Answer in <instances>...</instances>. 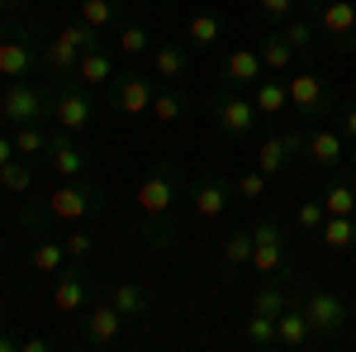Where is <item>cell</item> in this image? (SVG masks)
<instances>
[{"mask_svg": "<svg viewBox=\"0 0 356 352\" xmlns=\"http://www.w3.org/2000/svg\"><path fill=\"white\" fill-rule=\"evenodd\" d=\"M110 210V190L90 176H76V181H62L53 186L38 205L24 210V224L29 229H43V224H81L90 215H105Z\"/></svg>", "mask_w": 356, "mask_h": 352, "instance_id": "cell-1", "label": "cell"}, {"mask_svg": "<svg viewBox=\"0 0 356 352\" xmlns=\"http://www.w3.org/2000/svg\"><path fill=\"white\" fill-rule=\"evenodd\" d=\"M53 82H33V77H19V82L0 86V129H19V124H53Z\"/></svg>", "mask_w": 356, "mask_h": 352, "instance_id": "cell-2", "label": "cell"}, {"mask_svg": "<svg viewBox=\"0 0 356 352\" xmlns=\"http://www.w3.org/2000/svg\"><path fill=\"white\" fill-rule=\"evenodd\" d=\"M252 271H257L261 281H280V286L295 281L290 243H285V229H280L275 215H261L252 224Z\"/></svg>", "mask_w": 356, "mask_h": 352, "instance_id": "cell-3", "label": "cell"}, {"mask_svg": "<svg viewBox=\"0 0 356 352\" xmlns=\"http://www.w3.org/2000/svg\"><path fill=\"white\" fill-rule=\"evenodd\" d=\"M290 82V109H295V119H300L304 129H314V124H323L332 119V109H337V91L323 72H314L309 62L300 57V72L295 77H285Z\"/></svg>", "mask_w": 356, "mask_h": 352, "instance_id": "cell-4", "label": "cell"}, {"mask_svg": "<svg viewBox=\"0 0 356 352\" xmlns=\"http://www.w3.org/2000/svg\"><path fill=\"white\" fill-rule=\"evenodd\" d=\"M186 190H191L186 167L181 162H157V167H147L143 181H138V210H143V219H171V210L181 205Z\"/></svg>", "mask_w": 356, "mask_h": 352, "instance_id": "cell-5", "label": "cell"}, {"mask_svg": "<svg viewBox=\"0 0 356 352\" xmlns=\"http://www.w3.org/2000/svg\"><path fill=\"white\" fill-rule=\"evenodd\" d=\"M209 119H214V129H219L228 143H243V138H252L261 129V114L252 105V95H247V91H228V86H219V91L209 95Z\"/></svg>", "mask_w": 356, "mask_h": 352, "instance_id": "cell-6", "label": "cell"}, {"mask_svg": "<svg viewBox=\"0 0 356 352\" xmlns=\"http://www.w3.org/2000/svg\"><path fill=\"white\" fill-rule=\"evenodd\" d=\"M300 309L309 314V324H314V333H318V343L342 338L347 324H352V305L337 296V291H323V286H304V291H300Z\"/></svg>", "mask_w": 356, "mask_h": 352, "instance_id": "cell-7", "label": "cell"}, {"mask_svg": "<svg viewBox=\"0 0 356 352\" xmlns=\"http://www.w3.org/2000/svg\"><path fill=\"white\" fill-rule=\"evenodd\" d=\"M90 119H95V91L81 86L76 77H72L67 86H57V95H53V129L81 138L86 129H90Z\"/></svg>", "mask_w": 356, "mask_h": 352, "instance_id": "cell-8", "label": "cell"}, {"mask_svg": "<svg viewBox=\"0 0 356 352\" xmlns=\"http://www.w3.org/2000/svg\"><path fill=\"white\" fill-rule=\"evenodd\" d=\"M309 15L318 20V38L337 53H356V0H323L309 5Z\"/></svg>", "mask_w": 356, "mask_h": 352, "instance_id": "cell-9", "label": "cell"}, {"mask_svg": "<svg viewBox=\"0 0 356 352\" xmlns=\"http://www.w3.org/2000/svg\"><path fill=\"white\" fill-rule=\"evenodd\" d=\"M33 24H5L0 29V77L5 82H19V77H33L38 72V48H33Z\"/></svg>", "mask_w": 356, "mask_h": 352, "instance_id": "cell-10", "label": "cell"}, {"mask_svg": "<svg viewBox=\"0 0 356 352\" xmlns=\"http://www.w3.org/2000/svg\"><path fill=\"white\" fill-rule=\"evenodd\" d=\"M90 300H95V281H90L86 262L81 257H67V267L53 276V309L57 314H81Z\"/></svg>", "mask_w": 356, "mask_h": 352, "instance_id": "cell-11", "label": "cell"}, {"mask_svg": "<svg viewBox=\"0 0 356 352\" xmlns=\"http://www.w3.org/2000/svg\"><path fill=\"white\" fill-rule=\"evenodd\" d=\"M81 314H86V319H81V343H86V348H119V338H124V324H129V319L114 309L110 300L95 296Z\"/></svg>", "mask_w": 356, "mask_h": 352, "instance_id": "cell-12", "label": "cell"}, {"mask_svg": "<svg viewBox=\"0 0 356 352\" xmlns=\"http://www.w3.org/2000/svg\"><path fill=\"white\" fill-rule=\"evenodd\" d=\"M157 77H147V72H124V77H114L110 82V109L114 114H129V119H138V114H147L152 109V95H157Z\"/></svg>", "mask_w": 356, "mask_h": 352, "instance_id": "cell-13", "label": "cell"}, {"mask_svg": "<svg viewBox=\"0 0 356 352\" xmlns=\"http://www.w3.org/2000/svg\"><path fill=\"white\" fill-rule=\"evenodd\" d=\"M295 158H304V124L275 129V134H266L261 143H257V167H261L266 176H280Z\"/></svg>", "mask_w": 356, "mask_h": 352, "instance_id": "cell-14", "label": "cell"}, {"mask_svg": "<svg viewBox=\"0 0 356 352\" xmlns=\"http://www.w3.org/2000/svg\"><path fill=\"white\" fill-rule=\"evenodd\" d=\"M233 200H238V190H233V176H223V171H204L191 181V205L200 219H219Z\"/></svg>", "mask_w": 356, "mask_h": 352, "instance_id": "cell-15", "label": "cell"}, {"mask_svg": "<svg viewBox=\"0 0 356 352\" xmlns=\"http://www.w3.org/2000/svg\"><path fill=\"white\" fill-rule=\"evenodd\" d=\"M76 62H81V48L72 43V38H62L57 33L53 43H43L38 48V77L53 86H67L72 77H76Z\"/></svg>", "mask_w": 356, "mask_h": 352, "instance_id": "cell-16", "label": "cell"}, {"mask_svg": "<svg viewBox=\"0 0 356 352\" xmlns=\"http://www.w3.org/2000/svg\"><path fill=\"white\" fill-rule=\"evenodd\" d=\"M48 167H53L62 181H76V176H90V153H86L81 143H76V134H62V129H53V148H48Z\"/></svg>", "mask_w": 356, "mask_h": 352, "instance_id": "cell-17", "label": "cell"}, {"mask_svg": "<svg viewBox=\"0 0 356 352\" xmlns=\"http://www.w3.org/2000/svg\"><path fill=\"white\" fill-rule=\"evenodd\" d=\"M304 158L314 167H323V171H337V167L347 162V138H342V129H323V124L304 129Z\"/></svg>", "mask_w": 356, "mask_h": 352, "instance_id": "cell-18", "label": "cell"}, {"mask_svg": "<svg viewBox=\"0 0 356 352\" xmlns=\"http://www.w3.org/2000/svg\"><path fill=\"white\" fill-rule=\"evenodd\" d=\"M147 114H152L157 124H166V129H171V124H186V119L195 114V95L181 82H162V86H157V95H152V109H147Z\"/></svg>", "mask_w": 356, "mask_h": 352, "instance_id": "cell-19", "label": "cell"}, {"mask_svg": "<svg viewBox=\"0 0 356 352\" xmlns=\"http://www.w3.org/2000/svg\"><path fill=\"white\" fill-rule=\"evenodd\" d=\"M247 95H252V105H257V114H261V124H280V114L290 109V82L275 77V72H266Z\"/></svg>", "mask_w": 356, "mask_h": 352, "instance_id": "cell-20", "label": "cell"}, {"mask_svg": "<svg viewBox=\"0 0 356 352\" xmlns=\"http://www.w3.org/2000/svg\"><path fill=\"white\" fill-rule=\"evenodd\" d=\"M261 77H266L261 53H247V48H233V53L223 57V67H219V86H228V91H252Z\"/></svg>", "mask_w": 356, "mask_h": 352, "instance_id": "cell-21", "label": "cell"}, {"mask_svg": "<svg viewBox=\"0 0 356 352\" xmlns=\"http://www.w3.org/2000/svg\"><path fill=\"white\" fill-rule=\"evenodd\" d=\"M275 338H280V348L290 352H304L318 343V333H314V324H309V314L300 309V300H290L285 309H280V319H275Z\"/></svg>", "mask_w": 356, "mask_h": 352, "instance_id": "cell-22", "label": "cell"}, {"mask_svg": "<svg viewBox=\"0 0 356 352\" xmlns=\"http://www.w3.org/2000/svg\"><path fill=\"white\" fill-rule=\"evenodd\" d=\"M10 134H15V158H24V162H33V167L48 162L53 124H19V129H10Z\"/></svg>", "mask_w": 356, "mask_h": 352, "instance_id": "cell-23", "label": "cell"}, {"mask_svg": "<svg viewBox=\"0 0 356 352\" xmlns=\"http://www.w3.org/2000/svg\"><path fill=\"white\" fill-rule=\"evenodd\" d=\"M191 43H162V48H152V77L157 82H186V72H191Z\"/></svg>", "mask_w": 356, "mask_h": 352, "instance_id": "cell-24", "label": "cell"}, {"mask_svg": "<svg viewBox=\"0 0 356 352\" xmlns=\"http://www.w3.org/2000/svg\"><path fill=\"white\" fill-rule=\"evenodd\" d=\"M186 43H191L195 53H214V48L223 43V15H214V10L191 15V24H186Z\"/></svg>", "mask_w": 356, "mask_h": 352, "instance_id": "cell-25", "label": "cell"}, {"mask_svg": "<svg viewBox=\"0 0 356 352\" xmlns=\"http://www.w3.org/2000/svg\"><path fill=\"white\" fill-rule=\"evenodd\" d=\"M105 300H110L124 319H147V314H152V296H147L138 281H119V286H110Z\"/></svg>", "mask_w": 356, "mask_h": 352, "instance_id": "cell-26", "label": "cell"}, {"mask_svg": "<svg viewBox=\"0 0 356 352\" xmlns=\"http://www.w3.org/2000/svg\"><path fill=\"white\" fill-rule=\"evenodd\" d=\"M119 72H114V53L110 48H95V53H81L76 62V82L90 86V91H100V86H110Z\"/></svg>", "mask_w": 356, "mask_h": 352, "instance_id": "cell-27", "label": "cell"}, {"mask_svg": "<svg viewBox=\"0 0 356 352\" xmlns=\"http://www.w3.org/2000/svg\"><path fill=\"white\" fill-rule=\"evenodd\" d=\"M257 53H261V67H266V72H275V77H285V72L300 62V53L290 48V38H285L280 29H271V33L261 38V48H257Z\"/></svg>", "mask_w": 356, "mask_h": 352, "instance_id": "cell-28", "label": "cell"}, {"mask_svg": "<svg viewBox=\"0 0 356 352\" xmlns=\"http://www.w3.org/2000/svg\"><path fill=\"white\" fill-rule=\"evenodd\" d=\"M318 200H323V210H328V215H356V181L342 171V167H337Z\"/></svg>", "mask_w": 356, "mask_h": 352, "instance_id": "cell-29", "label": "cell"}, {"mask_svg": "<svg viewBox=\"0 0 356 352\" xmlns=\"http://www.w3.org/2000/svg\"><path fill=\"white\" fill-rule=\"evenodd\" d=\"M318 243L328 252H352L356 247V215H328L318 229Z\"/></svg>", "mask_w": 356, "mask_h": 352, "instance_id": "cell-30", "label": "cell"}, {"mask_svg": "<svg viewBox=\"0 0 356 352\" xmlns=\"http://www.w3.org/2000/svg\"><path fill=\"white\" fill-rule=\"evenodd\" d=\"M29 267L38 271V276H57V271L67 267V243L43 234V238L33 243V252H29Z\"/></svg>", "mask_w": 356, "mask_h": 352, "instance_id": "cell-31", "label": "cell"}, {"mask_svg": "<svg viewBox=\"0 0 356 352\" xmlns=\"http://www.w3.org/2000/svg\"><path fill=\"white\" fill-rule=\"evenodd\" d=\"M280 33L290 38V48H295L300 57H309L314 48H318V20H314V15H290V20L280 24Z\"/></svg>", "mask_w": 356, "mask_h": 352, "instance_id": "cell-32", "label": "cell"}, {"mask_svg": "<svg viewBox=\"0 0 356 352\" xmlns=\"http://www.w3.org/2000/svg\"><path fill=\"white\" fill-rule=\"evenodd\" d=\"M124 0H81V20L90 29H119L124 24Z\"/></svg>", "mask_w": 356, "mask_h": 352, "instance_id": "cell-33", "label": "cell"}, {"mask_svg": "<svg viewBox=\"0 0 356 352\" xmlns=\"http://www.w3.org/2000/svg\"><path fill=\"white\" fill-rule=\"evenodd\" d=\"M219 257H223V271H243V267H252V229H233V234L223 238Z\"/></svg>", "mask_w": 356, "mask_h": 352, "instance_id": "cell-34", "label": "cell"}, {"mask_svg": "<svg viewBox=\"0 0 356 352\" xmlns=\"http://www.w3.org/2000/svg\"><path fill=\"white\" fill-rule=\"evenodd\" d=\"M33 176H38V167L24 162V158H10V162L0 167V186L10 190V195H29L33 190Z\"/></svg>", "mask_w": 356, "mask_h": 352, "instance_id": "cell-35", "label": "cell"}, {"mask_svg": "<svg viewBox=\"0 0 356 352\" xmlns=\"http://www.w3.org/2000/svg\"><path fill=\"white\" fill-rule=\"evenodd\" d=\"M243 348H257V352L280 348V338H275V319H266V314H252V319L243 324Z\"/></svg>", "mask_w": 356, "mask_h": 352, "instance_id": "cell-36", "label": "cell"}, {"mask_svg": "<svg viewBox=\"0 0 356 352\" xmlns=\"http://www.w3.org/2000/svg\"><path fill=\"white\" fill-rule=\"evenodd\" d=\"M138 229H143L147 247H157V252H166V247L181 243V224H176V215H171V219H143Z\"/></svg>", "mask_w": 356, "mask_h": 352, "instance_id": "cell-37", "label": "cell"}, {"mask_svg": "<svg viewBox=\"0 0 356 352\" xmlns=\"http://www.w3.org/2000/svg\"><path fill=\"white\" fill-rule=\"evenodd\" d=\"M114 48L119 53H129V57H143V53H152V33H147V24H124L114 29Z\"/></svg>", "mask_w": 356, "mask_h": 352, "instance_id": "cell-38", "label": "cell"}, {"mask_svg": "<svg viewBox=\"0 0 356 352\" xmlns=\"http://www.w3.org/2000/svg\"><path fill=\"white\" fill-rule=\"evenodd\" d=\"M285 305H290L285 286H280V281H261V286H257V296H252V314L280 319V309H285Z\"/></svg>", "mask_w": 356, "mask_h": 352, "instance_id": "cell-39", "label": "cell"}, {"mask_svg": "<svg viewBox=\"0 0 356 352\" xmlns=\"http://www.w3.org/2000/svg\"><path fill=\"white\" fill-rule=\"evenodd\" d=\"M266 171L261 167H252V171H238L233 176V190H238V200H247V205H257V200H266Z\"/></svg>", "mask_w": 356, "mask_h": 352, "instance_id": "cell-40", "label": "cell"}, {"mask_svg": "<svg viewBox=\"0 0 356 352\" xmlns=\"http://www.w3.org/2000/svg\"><path fill=\"white\" fill-rule=\"evenodd\" d=\"M323 219H328V210H323V200H300V205H295V229H300L304 238H318Z\"/></svg>", "mask_w": 356, "mask_h": 352, "instance_id": "cell-41", "label": "cell"}, {"mask_svg": "<svg viewBox=\"0 0 356 352\" xmlns=\"http://www.w3.org/2000/svg\"><path fill=\"white\" fill-rule=\"evenodd\" d=\"M257 15H261L271 29H280L290 15H300V5H295V0H257Z\"/></svg>", "mask_w": 356, "mask_h": 352, "instance_id": "cell-42", "label": "cell"}, {"mask_svg": "<svg viewBox=\"0 0 356 352\" xmlns=\"http://www.w3.org/2000/svg\"><path fill=\"white\" fill-rule=\"evenodd\" d=\"M62 243H67V257H90V234H86V229H76V234H67V238H62Z\"/></svg>", "mask_w": 356, "mask_h": 352, "instance_id": "cell-43", "label": "cell"}, {"mask_svg": "<svg viewBox=\"0 0 356 352\" xmlns=\"http://www.w3.org/2000/svg\"><path fill=\"white\" fill-rule=\"evenodd\" d=\"M337 129H342V138H352V143H356V105L337 109Z\"/></svg>", "mask_w": 356, "mask_h": 352, "instance_id": "cell-44", "label": "cell"}, {"mask_svg": "<svg viewBox=\"0 0 356 352\" xmlns=\"http://www.w3.org/2000/svg\"><path fill=\"white\" fill-rule=\"evenodd\" d=\"M10 158H15V134H10V129H0V167L10 162Z\"/></svg>", "mask_w": 356, "mask_h": 352, "instance_id": "cell-45", "label": "cell"}, {"mask_svg": "<svg viewBox=\"0 0 356 352\" xmlns=\"http://www.w3.org/2000/svg\"><path fill=\"white\" fill-rule=\"evenodd\" d=\"M53 348V338H43V333H33V338H24V352H48Z\"/></svg>", "mask_w": 356, "mask_h": 352, "instance_id": "cell-46", "label": "cell"}, {"mask_svg": "<svg viewBox=\"0 0 356 352\" xmlns=\"http://www.w3.org/2000/svg\"><path fill=\"white\" fill-rule=\"evenodd\" d=\"M0 352H24V338H15V333H0Z\"/></svg>", "mask_w": 356, "mask_h": 352, "instance_id": "cell-47", "label": "cell"}, {"mask_svg": "<svg viewBox=\"0 0 356 352\" xmlns=\"http://www.w3.org/2000/svg\"><path fill=\"white\" fill-rule=\"evenodd\" d=\"M5 10H10V15H24V10H29V0H5Z\"/></svg>", "mask_w": 356, "mask_h": 352, "instance_id": "cell-48", "label": "cell"}, {"mask_svg": "<svg viewBox=\"0 0 356 352\" xmlns=\"http://www.w3.org/2000/svg\"><path fill=\"white\" fill-rule=\"evenodd\" d=\"M5 15H10V10H5V0H0V20H5Z\"/></svg>", "mask_w": 356, "mask_h": 352, "instance_id": "cell-49", "label": "cell"}, {"mask_svg": "<svg viewBox=\"0 0 356 352\" xmlns=\"http://www.w3.org/2000/svg\"><path fill=\"white\" fill-rule=\"evenodd\" d=\"M352 171H356V148H352Z\"/></svg>", "mask_w": 356, "mask_h": 352, "instance_id": "cell-50", "label": "cell"}, {"mask_svg": "<svg viewBox=\"0 0 356 352\" xmlns=\"http://www.w3.org/2000/svg\"><path fill=\"white\" fill-rule=\"evenodd\" d=\"M0 257H5V238H0Z\"/></svg>", "mask_w": 356, "mask_h": 352, "instance_id": "cell-51", "label": "cell"}, {"mask_svg": "<svg viewBox=\"0 0 356 352\" xmlns=\"http://www.w3.org/2000/svg\"><path fill=\"white\" fill-rule=\"evenodd\" d=\"M48 5H67V0H48Z\"/></svg>", "mask_w": 356, "mask_h": 352, "instance_id": "cell-52", "label": "cell"}, {"mask_svg": "<svg viewBox=\"0 0 356 352\" xmlns=\"http://www.w3.org/2000/svg\"><path fill=\"white\" fill-rule=\"evenodd\" d=\"M309 5H323V0H309Z\"/></svg>", "mask_w": 356, "mask_h": 352, "instance_id": "cell-53", "label": "cell"}, {"mask_svg": "<svg viewBox=\"0 0 356 352\" xmlns=\"http://www.w3.org/2000/svg\"><path fill=\"white\" fill-rule=\"evenodd\" d=\"M352 62H356V53H352Z\"/></svg>", "mask_w": 356, "mask_h": 352, "instance_id": "cell-54", "label": "cell"}]
</instances>
